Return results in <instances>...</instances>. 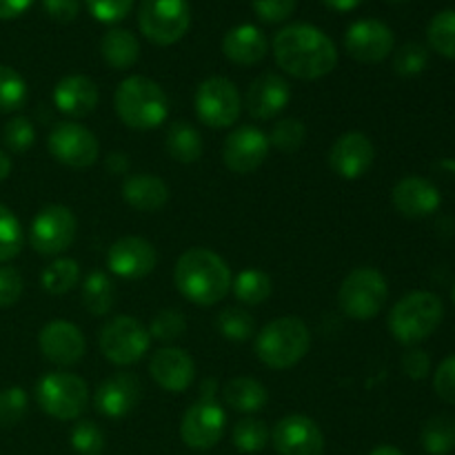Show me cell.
I'll return each instance as SVG.
<instances>
[{"label": "cell", "mask_w": 455, "mask_h": 455, "mask_svg": "<svg viewBox=\"0 0 455 455\" xmlns=\"http://www.w3.org/2000/svg\"><path fill=\"white\" fill-rule=\"evenodd\" d=\"M274 58L284 74L298 80H318L331 74L338 65L333 40L318 27L289 25L274 36Z\"/></svg>", "instance_id": "1"}, {"label": "cell", "mask_w": 455, "mask_h": 455, "mask_svg": "<svg viewBox=\"0 0 455 455\" xmlns=\"http://www.w3.org/2000/svg\"><path fill=\"white\" fill-rule=\"evenodd\" d=\"M173 283L189 302L198 307H213L225 300L234 280L225 258L212 249L194 247L178 258Z\"/></svg>", "instance_id": "2"}, {"label": "cell", "mask_w": 455, "mask_h": 455, "mask_svg": "<svg viewBox=\"0 0 455 455\" xmlns=\"http://www.w3.org/2000/svg\"><path fill=\"white\" fill-rule=\"evenodd\" d=\"M114 109L120 123L129 129L149 132L169 118V98L156 80L147 76H129L116 89Z\"/></svg>", "instance_id": "3"}, {"label": "cell", "mask_w": 455, "mask_h": 455, "mask_svg": "<svg viewBox=\"0 0 455 455\" xmlns=\"http://www.w3.org/2000/svg\"><path fill=\"white\" fill-rule=\"evenodd\" d=\"M311 331L305 320L296 315H283L271 320L256 336V355L265 367L284 371L291 369L309 354Z\"/></svg>", "instance_id": "4"}, {"label": "cell", "mask_w": 455, "mask_h": 455, "mask_svg": "<svg viewBox=\"0 0 455 455\" xmlns=\"http://www.w3.org/2000/svg\"><path fill=\"white\" fill-rule=\"evenodd\" d=\"M444 318V305L435 293L411 291L400 298L389 314V331L403 345H420L435 333Z\"/></svg>", "instance_id": "5"}, {"label": "cell", "mask_w": 455, "mask_h": 455, "mask_svg": "<svg viewBox=\"0 0 455 455\" xmlns=\"http://www.w3.org/2000/svg\"><path fill=\"white\" fill-rule=\"evenodd\" d=\"M216 380H204L200 398L185 411L180 422L182 443L196 451L216 447L227 429V413L216 400Z\"/></svg>", "instance_id": "6"}, {"label": "cell", "mask_w": 455, "mask_h": 455, "mask_svg": "<svg viewBox=\"0 0 455 455\" xmlns=\"http://www.w3.org/2000/svg\"><path fill=\"white\" fill-rule=\"evenodd\" d=\"M387 298H389V284H387L385 275L373 267L354 269L338 289L340 309L358 323L376 318L382 307L387 305Z\"/></svg>", "instance_id": "7"}, {"label": "cell", "mask_w": 455, "mask_h": 455, "mask_svg": "<svg viewBox=\"0 0 455 455\" xmlns=\"http://www.w3.org/2000/svg\"><path fill=\"white\" fill-rule=\"evenodd\" d=\"M34 395L38 407L47 416L56 420H76L87 409L89 387L76 373L53 371L40 378Z\"/></svg>", "instance_id": "8"}, {"label": "cell", "mask_w": 455, "mask_h": 455, "mask_svg": "<svg viewBox=\"0 0 455 455\" xmlns=\"http://www.w3.org/2000/svg\"><path fill=\"white\" fill-rule=\"evenodd\" d=\"M142 36L158 47H169L185 38L191 27V7L187 0H142L138 9Z\"/></svg>", "instance_id": "9"}, {"label": "cell", "mask_w": 455, "mask_h": 455, "mask_svg": "<svg viewBox=\"0 0 455 455\" xmlns=\"http://www.w3.org/2000/svg\"><path fill=\"white\" fill-rule=\"evenodd\" d=\"M98 345L102 355L116 367L136 364L149 351L151 336L142 323L132 315H116L107 320L98 331Z\"/></svg>", "instance_id": "10"}, {"label": "cell", "mask_w": 455, "mask_h": 455, "mask_svg": "<svg viewBox=\"0 0 455 455\" xmlns=\"http://www.w3.org/2000/svg\"><path fill=\"white\" fill-rule=\"evenodd\" d=\"M194 105L200 123L213 129L231 127L243 114V96L238 87L222 76H212L198 84Z\"/></svg>", "instance_id": "11"}, {"label": "cell", "mask_w": 455, "mask_h": 455, "mask_svg": "<svg viewBox=\"0 0 455 455\" xmlns=\"http://www.w3.org/2000/svg\"><path fill=\"white\" fill-rule=\"evenodd\" d=\"M78 220L65 204H47L31 220L29 243L40 256H60L74 244Z\"/></svg>", "instance_id": "12"}, {"label": "cell", "mask_w": 455, "mask_h": 455, "mask_svg": "<svg viewBox=\"0 0 455 455\" xmlns=\"http://www.w3.org/2000/svg\"><path fill=\"white\" fill-rule=\"evenodd\" d=\"M47 149L56 163L71 169L92 167L100 156L98 138L78 123H58L47 138Z\"/></svg>", "instance_id": "13"}, {"label": "cell", "mask_w": 455, "mask_h": 455, "mask_svg": "<svg viewBox=\"0 0 455 455\" xmlns=\"http://www.w3.org/2000/svg\"><path fill=\"white\" fill-rule=\"evenodd\" d=\"M269 136L253 124H243L227 136L222 145V163L234 173H251L269 156Z\"/></svg>", "instance_id": "14"}, {"label": "cell", "mask_w": 455, "mask_h": 455, "mask_svg": "<svg viewBox=\"0 0 455 455\" xmlns=\"http://www.w3.org/2000/svg\"><path fill=\"white\" fill-rule=\"evenodd\" d=\"M394 31L376 18L355 20L345 34L347 53L364 65H376V62L385 60L394 52Z\"/></svg>", "instance_id": "15"}, {"label": "cell", "mask_w": 455, "mask_h": 455, "mask_svg": "<svg viewBox=\"0 0 455 455\" xmlns=\"http://www.w3.org/2000/svg\"><path fill=\"white\" fill-rule=\"evenodd\" d=\"M158 265V253L149 240L140 235H124L107 251V267L123 280H142Z\"/></svg>", "instance_id": "16"}, {"label": "cell", "mask_w": 455, "mask_h": 455, "mask_svg": "<svg viewBox=\"0 0 455 455\" xmlns=\"http://www.w3.org/2000/svg\"><path fill=\"white\" fill-rule=\"evenodd\" d=\"M271 443L278 455H323V429L311 418L293 413L275 422L271 431Z\"/></svg>", "instance_id": "17"}, {"label": "cell", "mask_w": 455, "mask_h": 455, "mask_svg": "<svg viewBox=\"0 0 455 455\" xmlns=\"http://www.w3.org/2000/svg\"><path fill=\"white\" fill-rule=\"evenodd\" d=\"M376 160V149L367 133L347 132L329 149V167L342 180H358Z\"/></svg>", "instance_id": "18"}, {"label": "cell", "mask_w": 455, "mask_h": 455, "mask_svg": "<svg viewBox=\"0 0 455 455\" xmlns=\"http://www.w3.org/2000/svg\"><path fill=\"white\" fill-rule=\"evenodd\" d=\"M38 347L44 360L58 367H71L87 354V340L83 331L67 320H53L44 324L38 333Z\"/></svg>", "instance_id": "19"}, {"label": "cell", "mask_w": 455, "mask_h": 455, "mask_svg": "<svg viewBox=\"0 0 455 455\" xmlns=\"http://www.w3.org/2000/svg\"><path fill=\"white\" fill-rule=\"evenodd\" d=\"M289 100H291V87L287 80L280 74L267 71L249 84L244 93V109L256 120H274L287 109Z\"/></svg>", "instance_id": "20"}, {"label": "cell", "mask_w": 455, "mask_h": 455, "mask_svg": "<svg viewBox=\"0 0 455 455\" xmlns=\"http://www.w3.org/2000/svg\"><path fill=\"white\" fill-rule=\"evenodd\" d=\"M140 398V378L129 371H118L98 385L93 403H96L98 413L111 418V420H118V418L129 416L138 407Z\"/></svg>", "instance_id": "21"}, {"label": "cell", "mask_w": 455, "mask_h": 455, "mask_svg": "<svg viewBox=\"0 0 455 455\" xmlns=\"http://www.w3.org/2000/svg\"><path fill=\"white\" fill-rule=\"evenodd\" d=\"M149 373L160 389L182 394L196 378V363L187 351L178 347H163L149 360Z\"/></svg>", "instance_id": "22"}, {"label": "cell", "mask_w": 455, "mask_h": 455, "mask_svg": "<svg viewBox=\"0 0 455 455\" xmlns=\"http://www.w3.org/2000/svg\"><path fill=\"white\" fill-rule=\"evenodd\" d=\"M391 200L400 216L404 218H427L435 213L443 203L438 187L422 176H407L398 180V185L391 191Z\"/></svg>", "instance_id": "23"}, {"label": "cell", "mask_w": 455, "mask_h": 455, "mask_svg": "<svg viewBox=\"0 0 455 455\" xmlns=\"http://www.w3.org/2000/svg\"><path fill=\"white\" fill-rule=\"evenodd\" d=\"M98 100H100V92L89 76H65L53 87V105L60 114L69 116V118L89 116L98 107Z\"/></svg>", "instance_id": "24"}, {"label": "cell", "mask_w": 455, "mask_h": 455, "mask_svg": "<svg viewBox=\"0 0 455 455\" xmlns=\"http://www.w3.org/2000/svg\"><path fill=\"white\" fill-rule=\"evenodd\" d=\"M267 52H269L267 36L256 25H238L227 31V36L222 38V53L235 65H258L260 60H265Z\"/></svg>", "instance_id": "25"}, {"label": "cell", "mask_w": 455, "mask_h": 455, "mask_svg": "<svg viewBox=\"0 0 455 455\" xmlns=\"http://www.w3.org/2000/svg\"><path fill=\"white\" fill-rule=\"evenodd\" d=\"M123 198L138 212H160L169 203V187L154 173H138L123 182Z\"/></svg>", "instance_id": "26"}, {"label": "cell", "mask_w": 455, "mask_h": 455, "mask_svg": "<svg viewBox=\"0 0 455 455\" xmlns=\"http://www.w3.org/2000/svg\"><path fill=\"white\" fill-rule=\"evenodd\" d=\"M222 400L227 407L238 413H256L269 403V394H267V387L256 378L238 376L222 387Z\"/></svg>", "instance_id": "27"}, {"label": "cell", "mask_w": 455, "mask_h": 455, "mask_svg": "<svg viewBox=\"0 0 455 455\" xmlns=\"http://www.w3.org/2000/svg\"><path fill=\"white\" fill-rule=\"evenodd\" d=\"M100 53L111 69H132L138 62V58H140V43H138V38L129 29L114 27V29H109L102 36Z\"/></svg>", "instance_id": "28"}, {"label": "cell", "mask_w": 455, "mask_h": 455, "mask_svg": "<svg viewBox=\"0 0 455 455\" xmlns=\"http://www.w3.org/2000/svg\"><path fill=\"white\" fill-rule=\"evenodd\" d=\"M164 145H167V154L172 156L176 163L182 164L198 163L204 149L203 136H200L198 129L191 127L187 120H176V123L169 124Z\"/></svg>", "instance_id": "29"}, {"label": "cell", "mask_w": 455, "mask_h": 455, "mask_svg": "<svg viewBox=\"0 0 455 455\" xmlns=\"http://www.w3.org/2000/svg\"><path fill=\"white\" fill-rule=\"evenodd\" d=\"M80 302L92 315H107L116 305V284L105 271H92L84 278Z\"/></svg>", "instance_id": "30"}, {"label": "cell", "mask_w": 455, "mask_h": 455, "mask_svg": "<svg viewBox=\"0 0 455 455\" xmlns=\"http://www.w3.org/2000/svg\"><path fill=\"white\" fill-rule=\"evenodd\" d=\"M420 440L429 455H449L455 449V418L444 413L429 418L422 427Z\"/></svg>", "instance_id": "31"}, {"label": "cell", "mask_w": 455, "mask_h": 455, "mask_svg": "<svg viewBox=\"0 0 455 455\" xmlns=\"http://www.w3.org/2000/svg\"><path fill=\"white\" fill-rule=\"evenodd\" d=\"M234 287L235 298H238L243 305H262V302L269 300L271 291H274V283H271L269 275L260 269H244L235 275V280L231 283Z\"/></svg>", "instance_id": "32"}, {"label": "cell", "mask_w": 455, "mask_h": 455, "mask_svg": "<svg viewBox=\"0 0 455 455\" xmlns=\"http://www.w3.org/2000/svg\"><path fill=\"white\" fill-rule=\"evenodd\" d=\"M80 280V267L74 258H58L52 265L44 267L40 283L43 289L52 296H62V293L71 291Z\"/></svg>", "instance_id": "33"}, {"label": "cell", "mask_w": 455, "mask_h": 455, "mask_svg": "<svg viewBox=\"0 0 455 455\" xmlns=\"http://www.w3.org/2000/svg\"><path fill=\"white\" fill-rule=\"evenodd\" d=\"M427 40L435 53L455 60V9H447L431 18L427 27Z\"/></svg>", "instance_id": "34"}, {"label": "cell", "mask_w": 455, "mask_h": 455, "mask_svg": "<svg viewBox=\"0 0 455 455\" xmlns=\"http://www.w3.org/2000/svg\"><path fill=\"white\" fill-rule=\"evenodd\" d=\"M234 447L240 453H258L267 447V443L271 440V431L267 429V425L258 418H243L238 425L234 427Z\"/></svg>", "instance_id": "35"}, {"label": "cell", "mask_w": 455, "mask_h": 455, "mask_svg": "<svg viewBox=\"0 0 455 455\" xmlns=\"http://www.w3.org/2000/svg\"><path fill=\"white\" fill-rule=\"evenodd\" d=\"M218 331L231 342H247L256 336V320L240 307H229L218 315Z\"/></svg>", "instance_id": "36"}, {"label": "cell", "mask_w": 455, "mask_h": 455, "mask_svg": "<svg viewBox=\"0 0 455 455\" xmlns=\"http://www.w3.org/2000/svg\"><path fill=\"white\" fill-rule=\"evenodd\" d=\"M25 234H22L20 220L9 207L0 204V265L13 260L22 251Z\"/></svg>", "instance_id": "37"}, {"label": "cell", "mask_w": 455, "mask_h": 455, "mask_svg": "<svg viewBox=\"0 0 455 455\" xmlns=\"http://www.w3.org/2000/svg\"><path fill=\"white\" fill-rule=\"evenodd\" d=\"M27 102V83L16 69L0 65V114L18 111Z\"/></svg>", "instance_id": "38"}, {"label": "cell", "mask_w": 455, "mask_h": 455, "mask_svg": "<svg viewBox=\"0 0 455 455\" xmlns=\"http://www.w3.org/2000/svg\"><path fill=\"white\" fill-rule=\"evenodd\" d=\"M307 140V127L302 120L298 118H284L280 123L274 124L269 136V145L275 147L278 151L284 154H293V151L300 149Z\"/></svg>", "instance_id": "39"}, {"label": "cell", "mask_w": 455, "mask_h": 455, "mask_svg": "<svg viewBox=\"0 0 455 455\" xmlns=\"http://www.w3.org/2000/svg\"><path fill=\"white\" fill-rule=\"evenodd\" d=\"M429 65V49L420 43H404L394 56V71L403 78L422 74Z\"/></svg>", "instance_id": "40"}, {"label": "cell", "mask_w": 455, "mask_h": 455, "mask_svg": "<svg viewBox=\"0 0 455 455\" xmlns=\"http://www.w3.org/2000/svg\"><path fill=\"white\" fill-rule=\"evenodd\" d=\"M147 331H149L151 338H156L160 342L180 340L187 331V320L178 309H163L151 318V324Z\"/></svg>", "instance_id": "41"}, {"label": "cell", "mask_w": 455, "mask_h": 455, "mask_svg": "<svg viewBox=\"0 0 455 455\" xmlns=\"http://www.w3.org/2000/svg\"><path fill=\"white\" fill-rule=\"evenodd\" d=\"M71 447L78 455H102V451H105V434L93 420H80L71 429Z\"/></svg>", "instance_id": "42"}, {"label": "cell", "mask_w": 455, "mask_h": 455, "mask_svg": "<svg viewBox=\"0 0 455 455\" xmlns=\"http://www.w3.org/2000/svg\"><path fill=\"white\" fill-rule=\"evenodd\" d=\"M27 404H29V395L22 387H7L0 391V427L3 429L16 427L25 418Z\"/></svg>", "instance_id": "43"}, {"label": "cell", "mask_w": 455, "mask_h": 455, "mask_svg": "<svg viewBox=\"0 0 455 455\" xmlns=\"http://www.w3.org/2000/svg\"><path fill=\"white\" fill-rule=\"evenodd\" d=\"M4 145L13 151V154H22V151L31 149L36 142V129L29 118L25 116H16V118L7 120L3 129Z\"/></svg>", "instance_id": "44"}, {"label": "cell", "mask_w": 455, "mask_h": 455, "mask_svg": "<svg viewBox=\"0 0 455 455\" xmlns=\"http://www.w3.org/2000/svg\"><path fill=\"white\" fill-rule=\"evenodd\" d=\"M84 3H87L89 13L98 22H107V25H114V22L127 18L133 7V0H84Z\"/></svg>", "instance_id": "45"}, {"label": "cell", "mask_w": 455, "mask_h": 455, "mask_svg": "<svg viewBox=\"0 0 455 455\" xmlns=\"http://www.w3.org/2000/svg\"><path fill=\"white\" fill-rule=\"evenodd\" d=\"M22 289H25V283H22L20 271L9 265L0 267V309L16 305L22 296Z\"/></svg>", "instance_id": "46"}, {"label": "cell", "mask_w": 455, "mask_h": 455, "mask_svg": "<svg viewBox=\"0 0 455 455\" xmlns=\"http://www.w3.org/2000/svg\"><path fill=\"white\" fill-rule=\"evenodd\" d=\"M296 3L298 0H251L256 16L269 25L287 20L296 9Z\"/></svg>", "instance_id": "47"}, {"label": "cell", "mask_w": 455, "mask_h": 455, "mask_svg": "<svg viewBox=\"0 0 455 455\" xmlns=\"http://www.w3.org/2000/svg\"><path fill=\"white\" fill-rule=\"evenodd\" d=\"M434 389L444 403L455 404V354L443 360L434 376Z\"/></svg>", "instance_id": "48"}, {"label": "cell", "mask_w": 455, "mask_h": 455, "mask_svg": "<svg viewBox=\"0 0 455 455\" xmlns=\"http://www.w3.org/2000/svg\"><path fill=\"white\" fill-rule=\"evenodd\" d=\"M403 371L411 380H425L431 371V358L422 349H409L403 355Z\"/></svg>", "instance_id": "49"}, {"label": "cell", "mask_w": 455, "mask_h": 455, "mask_svg": "<svg viewBox=\"0 0 455 455\" xmlns=\"http://www.w3.org/2000/svg\"><path fill=\"white\" fill-rule=\"evenodd\" d=\"M43 9L52 20L71 22L80 12V0H43Z\"/></svg>", "instance_id": "50"}, {"label": "cell", "mask_w": 455, "mask_h": 455, "mask_svg": "<svg viewBox=\"0 0 455 455\" xmlns=\"http://www.w3.org/2000/svg\"><path fill=\"white\" fill-rule=\"evenodd\" d=\"M34 0H0V20H13L31 7Z\"/></svg>", "instance_id": "51"}, {"label": "cell", "mask_w": 455, "mask_h": 455, "mask_svg": "<svg viewBox=\"0 0 455 455\" xmlns=\"http://www.w3.org/2000/svg\"><path fill=\"white\" fill-rule=\"evenodd\" d=\"M107 169L111 173H116V176H123V173L129 172V158L124 154L114 151V154L107 156Z\"/></svg>", "instance_id": "52"}, {"label": "cell", "mask_w": 455, "mask_h": 455, "mask_svg": "<svg viewBox=\"0 0 455 455\" xmlns=\"http://www.w3.org/2000/svg\"><path fill=\"white\" fill-rule=\"evenodd\" d=\"M323 3L333 12H354L355 7L363 4V0H323Z\"/></svg>", "instance_id": "53"}, {"label": "cell", "mask_w": 455, "mask_h": 455, "mask_svg": "<svg viewBox=\"0 0 455 455\" xmlns=\"http://www.w3.org/2000/svg\"><path fill=\"white\" fill-rule=\"evenodd\" d=\"M12 169H13V163H12V158H9V156L4 154L3 149H0V182H3V180H7V178H9V173H12Z\"/></svg>", "instance_id": "54"}, {"label": "cell", "mask_w": 455, "mask_h": 455, "mask_svg": "<svg viewBox=\"0 0 455 455\" xmlns=\"http://www.w3.org/2000/svg\"><path fill=\"white\" fill-rule=\"evenodd\" d=\"M369 455H404L398 447H391V444H380V447L373 449Z\"/></svg>", "instance_id": "55"}, {"label": "cell", "mask_w": 455, "mask_h": 455, "mask_svg": "<svg viewBox=\"0 0 455 455\" xmlns=\"http://www.w3.org/2000/svg\"><path fill=\"white\" fill-rule=\"evenodd\" d=\"M391 3H404V0H391Z\"/></svg>", "instance_id": "56"}, {"label": "cell", "mask_w": 455, "mask_h": 455, "mask_svg": "<svg viewBox=\"0 0 455 455\" xmlns=\"http://www.w3.org/2000/svg\"><path fill=\"white\" fill-rule=\"evenodd\" d=\"M453 302H455V287H453Z\"/></svg>", "instance_id": "57"}]
</instances>
